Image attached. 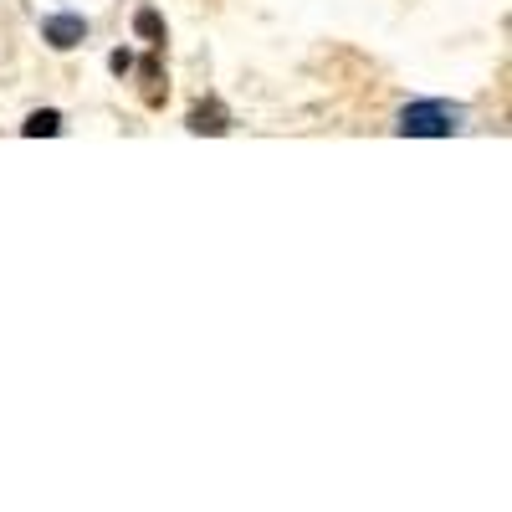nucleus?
Here are the masks:
<instances>
[{
	"mask_svg": "<svg viewBox=\"0 0 512 512\" xmlns=\"http://www.w3.org/2000/svg\"><path fill=\"white\" fill-rule=\"evenodd\" d=\"M190 128H195V134H221V108H195V118H190Z\"/></svg>",
	"mask_w": 512,
	"mask_h": 512,
	"instance_id": "20e7f679",
	"label": "nucleus"
},
{
	"mask_svg": "<svg viewBox=\"0 0 512 512\" xmlns=\"http://www.w3.org/2000/svg\"><path fill=\"white\" fill-rule=\"evenodd\" d=\"M461 123V108L456 103H410L400 113V134H415V139H441V134H456Z\"/></svg>",
	"mask_w": 512,
	"mask_h": 512,
	"instance_id": "f257e3e1",
	"label": "nucleus"
},
{
	"mask_svg": "<svg viewBox=\"0 0 512 512\" xmlns=\"http://www.w3.org/2000/svg\"><path fill=\"white\" fill-rule=\"evenodd\" d=\"M134 26H139V36H149V41H159V36H164V21H159L154 11H139V16H134Z\"/></svg>",
	"mask_w": 512,
	"mask_h": 512,
	"instance_id": "39448f33",
	"label": "nucleus"
},
{
	"mask_svg": "<svg viewBox=\"0 0 512 512\" xmlns=\"http://www.w3.org/2000/svg\"><path fill=\"white\" fill-rule=\"evenodd\" d=\"M41 134H62V113H52V108H41V113H31L26 118V139H41Z\"/></svg>",
	"mask_w": 512,
	"mask_h": 512,
	"instance_id": "7ed1b4c3",
	"label": "nucleus"
},
{
	"mask_svg": "<svg viewBox=\"0 0 512 512\" xmlns=\"http://www.w3.org/2000/svg\"><path fill=\"white\" fill-rule=\"evenodd\" d=\"M41 31H47V41H52V47H77V41H82V31H88V26H82V16H52V21L41 26Z\"/></svg>",
	"mask_w": 512,
	"mask_h": 512,
	"instance_id": "f03ea898",
	"label": "nucleus"
}]
</instances>
